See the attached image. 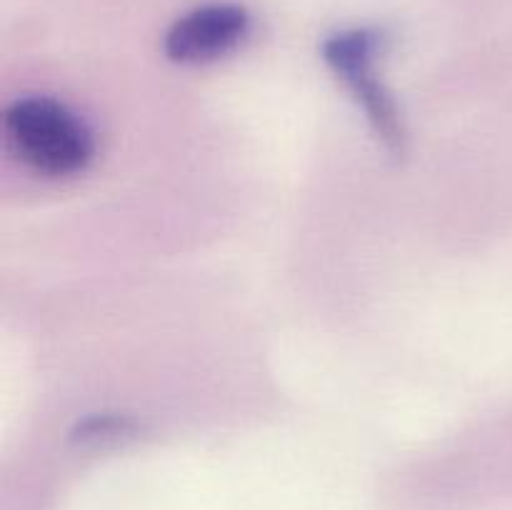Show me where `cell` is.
Here are the masks:
<instances>
[{"instance_id":"cell-3","label":"cell","mask_w":512,"mask_h":510,"mask_svg":"<svg viewBox=\"0 0 512 510\" xmlns=\"http://www.w3.org/2000/svg\"><path fill=\"white\" fill-rule=\"evenodd\" d=\"M378 45L380 38L373 30H345V33L333 35L323 45V53L330 68L353 85V90L363 100L368 115L373 118L378 133L385 140H390V143H398V115H395V108L388 95L380 90V85L370 75V63H373L375 53H378Z\"/></svg>"},{"instance_id":"cell-1","label":"cell","mask_w":512,"mask_h":510,"mask_svg":"<svg viewBox=\"0 0 512 510\" xmlns=\"http://www.w3.org/2000/svg\"><path fill=\"white\" fill-rule=\"evenodd\" d=\"M5 135L13 153L40 175H73L93 158L88 125L58 100H15L5 110Z\"/></svg>"},{"instance_id":"cell-2","label":"cell","mask_w":512,"mask_h":510,"mask_svg":"<svg viewBox=\"0 0 512 510\" xmlns=\"http://www.w3.org/2000/svg\"><path fill=\"white\" fill-rule=\"evenodd\" d=\"M250 13L235 3H208L180 15L165 33L163 50L175 63H208L233 53L250 33Z\"/></svg>"}]
</instances>
